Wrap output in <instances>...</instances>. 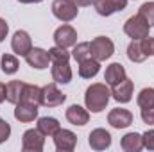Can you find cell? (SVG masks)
Instances as JSON below:
<instances>
[{
  "label": "cell",
  "mask_w": 154,
  "mask_h": 152,
  "mask_svg": "<svg viewBox=\"0 0 154 152\" xmlns=\"http://www.w3.org/2000/svg\"><path fill=\"white\" fill-rule=\"evenodd\" d=\"M18 66H20V63H18V59H16L13 54H4V56H2V72H4L5 75L16 74V72H18Z\"/></svg>",
  "instance_id": "cb8c5ba5"
},
{
  "label": "cell",
  "mask_w": 154,
  "mask_h": 152,
  "mask_svg": "<svg viewBox=\"0 0 154 152\" xmlns=\"http://www.w3.org/2000/svg\"><path fill=\"white\" fill-rule=\"evenodd\" d=\"M90 48H91V57L97 59V61H106L115 52L113 41L109 38H106V36H97L95 39H91Z\"/></svg>",
  "instance_id": "7a4b0ae2"
},
{
  "label": "cell",
  "mask_w": 154,
  "mask_h": 152,
  "mask_svg": "<svg viewBox=\"0 0 154 152\" xmlns=\"http://www.w3.org/2000/svg\"><path fill=\"white\" fill-rule=\"evenodd\" d=\"M138 14L149 23V27H154V2H145V4L140 7Z\"/></svg>",
  "instance_id": "4316f807"
},
{
  "label": "cell",
  "mask_w": 154,
  "mask_h": 152,
  "mask_svg": "<svg viewBox=\"0 0 154 152\" xmlns=\"http://www.w3.org/2000/svg\"><path fill=\"white\" fill-rule=\"evenodd\" d=\"M20 102H27V104L39 106L41 104V88L34 86V84H25L23 86V91H22Z\"/></svg>",
  "instance_id": "44dd1931"
},
{
  "label": "cell",
  "mask_w": 154,
  "mask_h": 152,
  "mask_svg": "<svg viewBox=\"0 0 154 152\" xmlns=\"http://www.w3.org/2000/svg\"><path fill=\"white\" fill-rule=\"evenodd\" d=\"M149 23L140 16V14H134L131 16L125 23H124V32L133 39H142L145 36H149Z\"/></svg>",
  "instance_id": "3957f363"
},
{
  "label": "cell",
  "mask_w": 154,
  "mask_h": 152,
  "mask_svg": "<svg viewBox=\"0 0 154 152\" xmlns=\"http://www.w3.org/2000/svg\"><path fill=\"white\" fill-rule=\"evenodd\" d=\"M23 86H25V82H22V81H11V82H7L5 84V100L16 106L20 102V99H22Z\"/></svg>",
  "instance_id": "ac0fdd59"
},
{
  "label": "cell",
  "mask_w": 154,
  "mask_h": 152,
  "mask_svg": "<svg viewBox=\"0 0 154 152\" xmlns=\"http://www.w3.org/2000/svg\"><path fill=\"white\" fill-rule=\"evenodd\" d=\"M120 145H122V149H124L125 152H138V150H142V149H143L142 134H138V132H127V134L122 138Z\"/></svg>",
  "instance_id": "d6986e66"
},
{
  "label": "cell",
  "mask_w": 154,
  "mask_h": 152,
  "mask_svg": "<svg viewBox=\"0 0 154 152\" xmlns=\"http://www.w3.org/2000/svg\"><path fill=\"white\" fill-rule=\"evenodd\" d=\"M108 123L115 129H125L133 123V113L124 108H115L108 114Z\"/></svg>",
  "instance_id": "30bf717a"
},
{
  "label": "cell",
  "mask_w": 154,
  "mask_h": 152,
  "mask_svg": "<svg viewBox=\"0 0 154 152\" xmlns=\"http://www.w3.org/2000/svg\"><path fill=\"white\" fill-rule=\"evenodd\" d=\"M9 136H11V125H9L5 120H2V118H0V143L7 141V140H9Z\"/></svg>",
  "instance_id": "1f68e13d"
},
{
  "label": "cell",
  "mask_w": 154,
  "mask_h": 152,
  "mask_svg": "<svg viewBox=\"0 0 154 152\" xmlns=\"http://www.w3.org/2000/svg\"><path fill=\"white\" fill-rule=\"evenodd\" d=\"M45 147V134H41L36 129H29L23 132L22 138V150L23 152H41Z\"/></svg>",
  "instance_id": "8992f818"
},
{
  "label": "cell",
  "mask_w": 154,
  "mask_h": 152,
  "mask_svg": "<svg viewBox=\"0 0 154 152\" xmlns=\"http://www.w3.org/2000/svg\"><path fill=\"white\" fill-rule=\"evenodd\" d=\"M7 32H9V25H7V22H5L4 18H0V43L5 39Z\"/></svg>",
  "instance_id": "e575fe53"
},
{
  "label": "cell",
  "mask_w": 154,
  "mask_h": 152,
  "mask_svg": "<svg viewBox=\"0 0 154 152\" xmlns=\"http://www.w3.org/2000/svg\"><path fill=\"white\" fill-rule=\"evenodd\" d=\"M136 104L140 108H152L154 106V88H143L138 97H136Z\"/></svg>",
  "instance_id": "484cf974"
},
{
  "label": "cell",
  "mask_w": 154,
  "mask_h": 152,
  "mask_svg": "<svg viewBox=\"0 0 154 152\" xmlns=\"http://www.w3.org/2000/svg\"><path fill=\"white\" fill-rule=\"evenodd\" d=\"M74 4H75L77 7H86V5H91L93 4V0H72Z\"/></svg>",
  "instance_id": "d590c367"
},
{
  "label": "cell",
  "mask_w": 154,
  "mask_h": 152,
  "mask_svg": "<svg viewBox=\"0 0 154 152\" xmlns=\"http://www.w3.org/2000/svg\"><path fill=\"white\" fill-rule=\"evenodd\" d=\"M22 4H38V2H43V0H18Z\"/></svg>",
  "instance_id": "74e56055"
},
{
  "label": "cell",
  "mask_w": 154,
  "mask_h": 152,
  "mask_svg": "<svg viewBox=\"0 0 154 152\" xmlns=\"http://www.w3.org/2000/svg\"><path fill=\"white\" fill-rule=\"evenodd\" d=\"M72 57L75 59L77 63L84 61V59H90L91 57V48H90V43H75L74 45V50H72Z\"/></svg>",
  "instance_id": "d4e9b609"
},
{
  "label": "cell",
  "mask_w": 154,
  "mask_h": 152,
  "mask_svg": "<svg viewBox=\"0 0 154 152\" xmlns=\"http://www.w3.org/2000/svg\"><path fill=\"white\" fill-rule=\"evenodd\" d=\"M142 120L149 125H154V106L152 108H142Z\"/></svg>",
  "instance_id": "d6a6232c"
},
{
  "label": "cell",
  "mask_w": 154,
  "mask_h": 152,
  "mask_svg": "<svg viewBox=\"0 0 154 152\" xmlns=\"http://www.w3.org/2000/svg\"><path fill=\"white\" fill-rule=\"evenodd\" d=\"M99 70H100V61H97V59H93V57L84 59V61L79 63V75L82 77V79H91V77H95L99 74Z\"/></svg>",
  "instance_id": "ffe728a7"
},
{
  "label": "cell",
  "mask_w": 154,
  "mask_h": 152,
  "mask_svg": "<svg viewBox=\"0 0 154 152\" xmlns=\"http://www.w3.org/2000/svg\"><path fill=\"white\" fill-rule=\"evenodd\" d=\"M25 61H27L29 66H32V68H36V70H45V68H48V65H50V56H48L47 50L38 48V47H32V48L27 52Z\"/></svg>",
  "instance_id": "ba28073f"
},
{
  "label": "cell",
  "mask_w": 154,
  "mask_h": 152,
  "mask_svg": "<svg viewBox=\"0 0 154 152\" xmlns=\"http://www.w3.org/2000/svg\"><path fill=\"white\" fill-rule=\"evenodd\" d=\"M93 7L100 16H111L115 11L109 4V0H93Z\"/></svg>",
  "instance_id": "f1b7e54d"
},
{
  "label": "cell",
  "mask_w": 154,
  "mask_h": 152,
  "mask_svg": "<svg viewBox=\"0 0 154 152\" xmlns=\"http://www.w3.org/2000/svg\"><path fill=\"white\" fill-rule=\"evenodd\" d=\"M109 4H111V7H113V11H124L125 9V5H127V0H109Z\"/></svg>",
  "instance_id": "836d02e7"
},
{
  "label": "cell",
  "mask_w": 154,
  "mask_h": 152,
  "mask_svg": "<svg viewBox=\"0 0 154 152\" xmlns=\"http://www.w3.org/2000/svg\"><path fill=\"white\" fill-rule=\"evenodd\" d=\"M124 79H125V68H124L120 63H111V65L106 68V74H104L106 84L115 86L118 82H122Z\"/></svg>",
  "instance_id": "e0dca14e"
},
{
  "label": "cell",
  "mask_w": 154,
  "mask_h": 152,
  "mask_svg": "<svg viewBox=\"0 0 154 152\" xmlns=\"http://www.w3.org/2000/svg\"><path fill=\"white\" fill-rule=\"evenodd\" d=\"M52 79L57 84H68L72 81V68L68 61H52Z\"/></svg>",
  "instance_id": "9a60e30c"
},
{
  "label": "cell",
  "mask_w": 154,
  "mask_h": 152,
  "mask_svg": "<svg viewBox=\"0 0 154 152\" xmlns=\"http://www.w3.org/2000/svg\"><path fill=\"white\" fill-rule=\"evenodd\" d=\"M111 97L115 99L116 102L120 104H127L131 99H133V81L131 79H124L122 82H118L115 86H111Z\"/></svg>",
  "instance_id": "7c38bea8"
},
{
  "label": "cell",
  "mask_w": 154,
  "mask_h": 152,
  "mask_svg": "<svg viewBox=\"0 0 154 152\" xmlns=\"http://www.w3.org/2000/svg\"><path fill=\"white\" fill-rule=\"evenodd\" d=\"M66 100V95L59 91L56 82H50L41 88V106L45 108H57Z\"/></svg>",
  "instance_id": "277c9868"
},
{
  "label": "cell",
  "mask_w": 154,
  "mask_h": 152,
  "mask_svg": "<svg viewBox=\"0 0 154 152\" xmlns=\"http://www.w3.org/2000/svg\"><path fill=\"white\" fill-rule=\"evenodd\" d=\"M88 143L93 150H106L111 145V134L106 129H93L88 136Z\"/></svg>",
  "instance_id": "8fae6325"
},
{
  "label": "cell",
  "mask_w": 154,
  "mask_h": 152,
  "mask_svg": "<svg viewBox=\"0 0 154 152\" xmlns=\"http://www.w3.org/2000/svg\"><path fill=\"white\" fill-rule=\"evenodd\" d=\"M11 48L14 54L18 56H27V52L32 48V41H31V36L25 32V31H16L14 36L11 39Z\"/></svg>",
  "instance_id": "4fadbf2b"
},
{
  "label": "cell",
  "mask_w": 154,
  "mask_h": 152,
  "mask_svg": "<svg viewBox=\"0 0 154 152\" xmlns=\"http://www.w3.org/2000/svg\"><path fill=\"white\" fill-rule=\"evenodd\" d=\"M14 118L22 123L34 122V118H38V106L27 104V102H18L14 108Z\"/></svg>",
  "instance_id": "5bb4252c"
},
{
  "label": "cell",
  "mask_w": 154,
  "mask_h": 152,
  "mask_svg": "<svg viewBox=\"0 0 154 152\" xmlns=\"http://www.w3.org/2000/svg\"><path fill=\"white\" fill-rule=\"evenodd\" d=\"M127 57H129V61H133V63H143V61L147 59V56H145L143 50H142L140 39H133V41L129 43V47H127Z\"/></svg>",
  "instance_id": "603a6c76"
},
{
  "label": "cell",
  "mask_w": 154,
  "mask_h": 152,
  "mask_svg": "<svg viewBox=\"0 0 154 152\" xmlns=\"http://www.w3.org/2000/svg\"><path fill=\"white\" fill-rule=\"evenodd\" d=\"M77 5L72 0H54L52 2V14L61 20V22H72L74 18H77Z\"/></svg>",
  "instance_id": "5b68a950"
},
{
  "label": "cell",
  "mask_w": 154,
  "mask_h": 152,
  "mask_svg": "<svg viewBox=\"0 0 154 152\" xmlns=\"http://www.w3.org/2000/svg\"><path fill=\"white\" fill-rule=\"evenodd\" d=\"M54 41L57 47H63V48H68V47H74L77 43V32L72 25H61L59 29H56L54 32Z\"/></svg>",
  "instance_id": "9c48e42d"
},
{
  "label": "cell",
  "mask_w": 154,
  "mask_h": 152,
  "mask_svg": "<svg viewBox=\"0 0 154 152\" xmlns=\"http://www.w3.org/2000/svg\"><path fill=\"white\" fill-rule=\"evenodd\" d=\"M59 129H61L59 122L56 118H52V116H43V118L38 120V131L45 136H54Z\"/></svg>",
  "instance_id": "7402d4cb"
},
{
  "label": "cell",
  "mask_w": 154,
  "mask_h": 152,
  "mask_svg": "<svg viewBox=\"0 0 154 152\" xmlns=\"http://www.w3.org/2000/svg\"><path fill=\"white\" fill-rule=\"evenodd\" d=\"M5 100V84L4 82H0V104Z\"/></svg>",
  "instance_id": "8d00e7d4"
},
{
  "label": "cell",
  "mask_w": 154,
  "mask_h": 152,
  "mask_svg": "<svg viewBox=\"0 0 154 152\" xmlns=\"http://www.w3.org/2000/svg\"><path fill=\"white\" fill-rule=\"evenodd\" d=\"M111 99V91L106 84L102 82H95L91 84L86 93H84V104H86V109H90L91 113H100L106 109L108 102Z\"/></svg>",
  "instance_id": "6da1fadb"
},
{
  "label": "cell",
  "mask_w": 154,
  "mask_h": 152,
  "mask_svg": "<svg viewBox=\"0 0 154 152\" xmlns=\"http://www.w3.org/2000/svg\"><path fill=\"white\" fill-rule=\"evenodd\" d=\"M54 143H56V149L59 152H72L75 149V143H77V136L68 131V129H59L54 136Z\"/></svg>",
  "instance_id": "52a82bcc"
},
{
  "label": "cell",
  "mask_w": 154,
  "mask_h": 152,
  "mask_svg": "<svg viewBox=\"0 0 154 152\" xmlns=\"http://www.w3.org/2000/svg\"><path fill=\"white\" fill-rule=\"evenodd\" d=\"M48 56H50V63L52 61H70V52L63 47H52L48 50Z\"/></svg>",
  "instance_id": "83f0119b"
},
{
  "label": "cell",
  "mask_w": 154,
  "mask_h": 152,
  "mask_svg": "<svg viewBox=\"0 0 154 152\" xmlns=\"http://www.w3.org/2000/svg\"><path fill=\"white\" fill-rule=\"evenodd\" d=\"M140 45H142V50H143V54H145L147 57L154 56V38L145 36V38L140 39Z\"/></svg>",
  "instance_id": "f546056e"
},
{
  "label": "cell",
  "mask_w": 154,
  "mask_h": 152,
  "mask_svg": "<svg viewBox=\"0 0 154 152\" xmlns=\"http://www.w3.org/2000/svg\"><path fill=\"white\" fill-rule=\"evenodd\" d=\"M66 120L72 125H86L88 120H90V113H88V109H84L77 104H72L66 109Z\"/></svg>",
  "instance_id": "2e32d148"
},
{
  "label": "cell",
  "mask_w": 154,
  "mask_h": 152,
  "mask_svg": "<svg viewBox=\"0 0 154 152\" xmlns=\"http://www.w3.org/2000/svg\"><path fill=\"white\" fill-rule=\"evenodd\" d=\"M142 141H143V149L154 150V129H149L142 134Z\"/></svg>",
  "instance_id": "4dcf8cb0"
}]
</instances>
